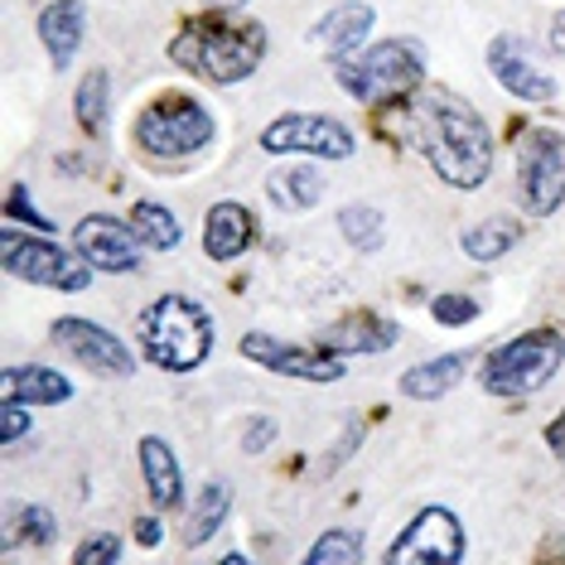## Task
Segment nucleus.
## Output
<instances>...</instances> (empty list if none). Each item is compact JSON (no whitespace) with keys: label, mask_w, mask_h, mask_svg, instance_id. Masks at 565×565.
I'll return each instance as SVG.
<instances>
[{"label":"nucleus","mask_w":565,"mask_h":565,"mask_svg":"<svg viewBox=\"0 0 565 565\" xmlns=\"http://www.w3.org/2000/svg\"><path fill=\"white\" fill-rule=\"evenodd\" d=\"M252 242H256V217L247 203H233V199L213 203L209 217H203V252H209V262L217 266L237 262V256L252 252Z\"/></svg>","instance_id":"16"},{"label":"nucleus","mask_w":565,"mask_h":565,"mask_svg":"<svg viewBox=\"0 0 565 565\" xmlns=\"http://www.w3.org/2000/svg\"><path fill=\"white\" fill-rule=\"evenodd\" d=\"M339 233L353 252H377L382 237H387V217H382V209H372V203H349L339 213Z\"/></svg>","instance_id":"28"},{"label":"nucleus","mask_w":565,"mask_h":565,"mask_svg":"<svg viewBox=\"0 0 565 565\" xmlns=\"http://www.w3.org/2000/svg\"><path fill=\"white\" fill-rule=\"evenodd\" d=\"M213 111L189 93H164L156 97L136 121V140L156 160H189L213 146Z\"/></svg>","instance_id":"6"},{"label":"nucleus","mask_w":565,"mask_h":565,"mask_svg":"<svg viewBox=\"0 0 565 565\" xmlns=\"http://www.w3.org/2000/svg\"><path fill=\"white\" fill-rule=\"evenodd\" d=\"M73 111H78V121H83L87 136L107 131V111H111V78H107V68L83 73L78 93H73Z\"/></svg>","instance_id":"27"},{"label":"nucleus","mask_w":565,"mask_h":565,"mask_svg":"<svg viewBox=\"0 0 565 565\" xmlns=\"http://www.w3.org/2000/svg\"><path fill=\"white\" fill-rule=\"evenodd\" d=\"M49 339H54L58 349L73 358V363H83L87 372H97V377H117V382L136 377V353L126 349V343L107 324H97V319L63 315V319H54Z\"/></svg>","instance_id":"11"},{"label":"nucleus","mask_w":565,"mask_h":565,"mask_svg":"<svg viewBox=\"0 0 565 565\" xmlns=\"http://www.w3.org/2000/svg\"><path fill=\"white\" fill-rule=\"evenodd\" d=\"M465 556H469L465 522L445 503L420 508L387 546V565H459Z\"/></svg>","instance_id":"10"},{"label":"nucleus","mask_w":565,"mask_h":565,"mask_svg":"<svg viewBox=\"0 0 565 565\" xmlns=\"http://www.w3.org/2000/svg\"><path fill=\"white\" fill-rule=\"evenodd\" d=\"M522 242V223L508 213H493L483 217V223H473L465 237H459V247H465L469 262H498V256H508L512 247Z\"/></svg>","instance_id":"25"},{"label":"nucleus","mask_w":565,"mask_h":565,"mask_svg":"<svg viewBox=\"0 0 565 565\" xmlns=\"http://www.w3.org/2000/svg\"><path fill=\"white\" fill-rule=\"evenodd\" d=\"M276 420L271 416H256V420H247V435H242V449H247V455H262L266 445L276 440Z\"/></svg>","instance_id":"34"},{"label":"nucleus","mask_w":565,"mask_h":565,"mask_svg":"<svg viewBox=\"0 0 565 565\" xmlns=\"http://www.w3.org/2000/svg\"><path fill=\"white\" fill-rule=\"evenodd\" d=\"M266 24L256 20H233V15H209V20H194L174 34L170 44V58L179 63L184 73H194L203 83H217V87H233V83H247L266 58Z\"/></svg>","instance_id":"2"},{"label":"nucleus","mask_w":565,"mask_h":565,"mask_svg":"<svg viewBox=\"0 0 565 565\" xmlns=\"http://www.w3.org/2000/svg\"><path fill=\"white\" fill-rule=\"evenodd\" d=\"M411 140L426 156L435 179L449 189H479L493 174L498 140L493 126L469 97L449 93V87H420L416 107H411Z\"/></svg>","instance_id":"1"},{"label":"nucleus","mask_w":565,"mask_h":565,"mask_svg":"<svg viewBox=\"0 0 565 565\" xmlns=\"http://www.w3.org/2000/svg\"><path fill=\"white\" fill-rule=\"evenodd\" d=\"M333 78L363 107H382V102L411 97L426 87V54H420L411 40H382L367 44L358 54L333 63Z\"/></svg>","instance_id":"4"},{"label":"nucleus","mask_w":565,"mask_h":565,"mask_svg":"<svg viewBox=\"0 0 565 565\" xmlns=\"http://www.w3.org/2000/svg\"><path fill=\"white\" fill-rule=\"evenodd\" d=\"M402 339V329H396V319L387 315H372V310H358V315H343L339 324H329L324 333H319V343L333 353H387L392 343Z\"/></svg>","instance_id":"18"},{"label":"nucleus","mask_w":565,"mask_h":565,"mask_svg":"<svg viewBox=\"0 0 565 565\" xmlns=\"http://www.w3.org/2000/svg\"><path fill=\"white\" fill-rule=\"evenodd\" d=\"M430 315L440 319L445 329H459V324H473V319H479V300H473V295H435Z\"/></svg>","instance_id":"30"},{"label":"nucleus","mask_w":565,"mask_h":565,"mask_svg":"<svg viewBox=\"0 0 565 565\" xmlns=\"http://www.w3.org/2000/svg\"><path fill=\"white\" fill-rule=\"evenodd\" d=\"M242 358H252L256 367L280 372V377L295 382H343V353L333 349H310V343H286L276 333H242Z\"/></svg>","instance_id":"13"},{"label":"nucleus","mask_w":565,"mask_h":565,"mask_svg":"<svg viewBox=\"0 0 565 565\" xmlns=\"http://www.w3.org/2000/svg\"><path fill=\"white\" fill-rule=\"evenodd\" d=\"M34 30H40L49 63H54L58 73L73 68V58H78V49L87 40V6L83 0H49L40 10V20H34Z\"/></svg>","instance_id":"15"},{"label":"nucleus","mask_w":565,"mask_h":565,"mask_svg":"<svg viewBox=\"0 0 565 565\" xmlns=\"http://www.w3.org/2000/svg\"><path fill=\"white\" fill-rule=\"evenodd\" d=\"M266 156H310V160H353L358 140L339 117L329 111H286L266 121L262 131Z\"/></svg>","instance_id":"9"},{"label":"nucleus","mask_w":565,"mask_h":565,"mask_svg":"<svg viewBox=\"0 0 565 565\" xmlns=\"http://www.w3.org/2000/svg\"><path fill=\"white\" fill-rule=\"evenodd\" d=\"M518 199L532 217H551L565 209V136L551 126L522 131L518 146Z\"/></svg>","instance_id":"8"},{"label":"nucleus","mask_w":565,"mask_h":565,"mask_svg":"<svg viewBox=\"0 0 565 565\" xmlns=\"http://www.w3.org/2000/svg\"><path fill=\"white\" fill-rule=\"evenodd\" d=\"M546 44L556 49V54H565V10H556V15H551V34H546Z\"/></svg>","instance_id":"37"},{"label":"nucleus","mask_w":565,"mask_h":565,"mask_svg":"<svg viewBox=\"0 0 565 565\" xmlns=\"http://www.w3.org/2000/svg\"><path fill=\"white\" fill-rule=\"evenodd\" d=\"M483 58H488V73H493L512 97H522V102H551L556 97V78L536 63L532 44H526L522 34H493Z\"/></svg>","instance_id":"14"},{"label":"nucleus","mask_w":565,"mask_h":565,"mask_svg":"<svg viewBox=\"0 0 565 565\" xmlns=\"http://www.w3.org/2000/svg\"><path fill=\"white\" fill-rule=\"evenodd\" d=\"M73 561H78V565H117V561H121V536L93 532L78 551H73Z\"/></svg>","instance_id":"31"},{"label":"nucleus","mask_w":565,"mask_h":565,"mask_svg":"<svg viewBox=\"0 0 565 565\" xmlns=\"http://www.w3.org/2000/svg\"><path fill=\"white\" fill-rule=\"evenodd\" d=\"M565 363V339L556 329H526L518 339H508L503 349L483 358V392L488 396H532L542 392Z\"/></svg>","instance_id":"5"},{"label":"nucleus","mask_w":565,"mask_h":565,"mask_svg":"<svg viewBox=\"0 0 565 565\" xmlns=\"http://www.w3.org/2000/svg\"><path fill=\"white\" fill-rule=\"evenodd\" d=\"M203 6H209L213 15H237V10H247L252 0H203Z\"/></svg>","instance_id":"38"},{"label":"nucleus","mask_w":565,"mask_h":565,"mask_svg":"<svg viewBox=\"0 0 565 565\" xmlns=\"http://www.w3.org/2000/svg\"><path fill=\"white\" fill-rule=\"evenodd\" d=\"M227 512H233V488L209 479L194 493V503H189V518H184V546H203L213 542L217 532L227 526Z\"/></svg>","instance_id":"23"},{"label":"nucleus","mask_w":565,"mask_h":565,"mask_svg":"<svg viewBox=\"0 0 565 565\" xmlns=\"http://www.w3.org/2000/svg\"><path fill=\"white\" fill-rule=\"evenodd\" d=\"M0 262H6V276L24 280V286H49V290H87L93 286V266L83 262V252H68L58 242L20 233V227H6L0 233Z\"/></svg>","instance_id":"7"},{"label":"nucleus","mask_w":565,"mask_h":565,"mask_svg":"<svg viewBox=\"0 0 565 565\" xmlns=\"http://www.w3.org/2000/svg\"><path fill=\"white\" fill-rule=\"evenodd\" d=\"M266 194H271L276 209L305 213L324 199V174H319L315 164H286V170H276L271 179H266Z\"/></svg>","instance_id":"24"},{"label":"nucleus","mask_w":565,"mask_h":565,"mask_svg":"<svg viewBox=\"0 0 565 565\" xmlns=\"http://www.w3.org/2000/svg\"><path fill=\"white\" fill-rule=\"evenodd\" d=\"M140 349L160 372H194L213 353V315L194 295H156L140 310Z\"/></svg>","instance_id":"3"},{"label":"nucleus","mask_w":565,"mask_h":565,"mask_svg":"<svg viewBox=\"0 0 565 565\" xmlns=\"http://www.w3.org/2000/svg\"><path fill=\"white\" fill-rule=\"evenodd\" d=\"M30 411H34V406L15 402V396H0V440H6V445H20L24 435H30Z\"/></svg>","instance_id":"32"},{"label":"nucleus","mask_w":565,"mask_h":565,"mask_svg":"<svg viewBox=\"0 0 565 565\" xmlns=\"http://www.w3.org/2000/svg\"><path fill=\"white\" fill-rule=\"evenodd\" d=\"M0 542H6V551H20V546L44 551V546L58 542V518L44 503H15V498H10V503H6V526H0Z\"/></svg>","instance_id":"22"},{"label":"nucleus","mask_w":565,"mask_h":565,"mask_svg":"<svg viewBox=\"0 0 565 565\" xmlns=\"http://www.w3.org/2000/svg\"><path fill=\"white\" fill-rule=\"evenodd\" d=\"M160 536H164V522L160 518H136V542L140 546H160Z\"/></svg>","instance_id":"35"},{"label":"nucleus","mask_w":565,"mask_h":565,"mask_svg":"<svg viewBox=\"0 0 565 565\" xmlns=\"http://www.w3.org/2000/svg\"><path fill=\"white\" fill-rule=\"evenodd\" d=\"M136 455H140V479H146L150 503H156L160 512L184 508V469H179L174 449L164 445L160 435H146V440L136 445Z\"/></svg>","instance_id":"19"},{"label":"nucleus","mask_w":565,"mask_h":565,"mask_svg":"<svg viewBox=\"0 0 565 565\" xmlns=\"http://www.w3.org/2000/svg\"><path fill=\"white\" fill-rule=\"evenodd\" d=\"M473 367V349H459V353H440V358H426V363L406 367L402 372V392L411 402H440L465 382V372Z\"/></svg>","instance_id":"21"},{"label":"nucleus","mask_w":565,"mask_h":565,"mask_svg":"<svg viewBox=\"0 0 565 565\" xmlns=\"http://www.w3.org/2000/svg\"><path fill=\"white\" fill-rule=\"evenodd\" d=\"M546 445H551V455H556L561 465H565V411L546 426Z\"/></svg>","instance_id":"36"},{"label":"nucleus","mask_w":565,"mask_h":565,"mask_svg":"<svg viewBox=\"0 0 565 565\" xmlns=\"http://www.w3.org/2000/svg\"><path fill=\"white\" fill-rule=\"evenodd\" d=\"M0 396H15L24 406H63L73 396V382L44 363H10L0 372Z\"/></svg>","instance_id":"20"},{"label":"nucleus","mask_w":565,"mask_h":565,"mask_svg":"<svg viewBox=\"0 0 565 565\" xmlns=\"http://www.w3.org/2000/svg\"><path fill=\"white\" fill-rule=\"evenodd\" d=\"M131 227L140 233V242H146L150 252H174L179 237H184V227H179V217L164 209V203L156 199H140L131 209Z\"/></svg>","instance_id":"26"},{"label":"nucleus","mask_w":565,"mask_h":565,"mask_svg":"<svg viewBox=\"0 0 565 565\" xmlns=\"http://www.w3.org/2000/svg\"><path fill=\"white\" fill-rule=\"evenodd\" d=\"M377 30V10L363 6V0H343V6H333L324 20L310 30V40L324 49V54L339 63V58H349L358 54V49H367V34Z\"/></svg>","instance_id":"17"},{"label":"nucleus","mask_w":565,"mask_h":565,"mask_svg":"<svg viewBox=\"0 0 565 565\" xmlns=\"http://www.w3.org/2000/svg\"><path fill=\"white\" fill-rule=\"evenodd\" d=\"M73 252H83V262L107 276H131V271H140V262H146L140 233L111 213L78 217V227H73Z\"/></svg>","instance_id":"12"},{"label":"nucleus","mask_w":565,"mask_h":565,"mask_svg":"<svg viewBox=\"0 0 565 565\" xmlns=\"http://www.w3.org/2000/svg\"><path fill=\"white\" fill-rule=\"evenodd\" d=\"M6 213L15 217V223H30V227H40V233H54V223H49V217L34 209L30 203V194H24V184H15L10 189V199H6Z\"/></svg>","instance_id":"33"},{"label":"nucleus","mask_w":565,"mask_h":565,"mask_svg":"<svg viewBox=\"0 0 565 565\" xmlns=\"http://www.w3.org/2000/svg\"><path fill=\"white\" fill-rule=\"evenodd\" d=\"M363 556H367L363 532H353V526H333V532H324L310 551H305V565H358Z\"/></svg>","instance_id":"29"}]
</instances>
